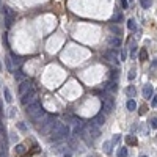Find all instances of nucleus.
Listing matches in <instances>:
<instances>
[{"instance_id": "obj_1", "label": "nucleus", "mask_w": 157, "mask_h": 157, "mask_svg": "<svg viewBox=\"0 0 157 157\" xmlns=\"http://www.w3.org/2000/svg\"><path fill=\"white\" fill-rule=\"evenodd\" d=\"M50 141H53V143H57V141H61L63 138H68L69 137V127H68L66 124H63V122H58L55 121L50 129Z\"/></svg>"}, {"instance_id": "obj_2", "label": "nucleus", "mask_w": 157, "mask_h": 157, "mask_svg": "<svg viewBox=\"0 0 157 157\" xmlns=\"http://www.w3.org/2000/svg\"><path fill=\"white\" fill-rule=\"evenodd\" d=\"M35 101H38V91L35 90V88H30V90L22 94V98H21V104L24 107L32 104V102H35Z\"/></svg>"}, {"instance_id": "obj_3", "label": "nucleus", "mask_w": 157, "mask_h": 157, "mask_svg": "<svg viewBox=\"0 0 157 157\" xmlns=\"http://www.w3.org/2000/svg\"><path fill=\"white\" fill-rule=\"evenodd\" d=\"M113 105H115V101L110 94L102 98V113L104 115H110L113 112Z\"/></svg>"}, {"instance_id": "obj_4", "label": "nucleus", "mask_w": 157, "mask_h": 157, "mask_svg": "<svg viewBox=\"0 0 157 157\" xmlns=\"http://www.w3.org/2000/svg\"><path fill=\"white\" fill-rule=\"evenodd\" d=\"M3 16H5V25H6V28H10L11 25H13V21H14V11L11 10V8H8V6H3Z\"/></svg>"}, {"instance_id": "obj_5", "label": "nucleus", "mask_w": 157, "mask_h": 157, "mask_svg": "<svg viewBox=\"0 0 157 157\" xmlns=\"http://www.w3.org/2000/svg\"><path fill=\"white\" fill-rule=\"evenodd\" d=\"M28 116H30V120H32V121L36 124V122H39V121H41V120H43V118L46 116V110L43 109V107H41V109H38L35 113L28 115Z\"/></svg>"}, {"instance_id": "obj_6", "label": "nucleus", "mask_w": 157, "mask_h": 157, "mask_svg": "<svg viewBox=\"0 0 157 157\" xmlns=\"http://www.w3.org/2000/svg\"><path fill=\"white\" fill-rule=\"evenodd\" d=\"M88 133H90L91 138H99V137H101V129H99V126H96L91 121V124L88 126Z\"/></svg>"}, {"instance_id": "obj_7", "label": "nucleus", "mask_w": 157, "mask_h": 157, "mask_svg": "<svg viewBox=\"0 0 157 157\" xmlns=\"http://www.w3.org/2000/svg\"><path fill=\"white\" fill-rule=\"evenodd\" d=\"M104 58L112 61V63H116L118 61V52L115 50V49H107V50L104 52Z\"/></svg>"}, {"instance_id": "obj_8", "label": "nucleus", "mask_w": 157, "mask_h": 157, "mask_svg": "<svg viewBox=\"0 0 157 157\" xmlns=\"http://www.w3.org/2000/svg\"><path fill=\"white\" fill-rule=\"evenodd\" d=\"M30 88H33L32 80H30V79H24V80L21 82V85H19V93L24 94V93H27V91L30 90Z\"/></svg>"}, {"instance_id": "obj_9", "label": "nucleus", "mask_w": 157, "mask_h": 157, "mask_svg": "<svg viewBox=\"0 0 157 157\" xmlns=\"http://www.w3.org/2000/svg\"><path fill=\"white\" fill-rule=\"evenodd\" d=\"M41 102L39 101H35V102H32V104H28V105H25V112L27 115H32V113H35L38 109H41Z\"/></svg>"}, {"instance_id": "obj_10", "label": "nucleus", "mask_w": 157, "mask_h": 157, "mask_svg": "<svg viewBox=\"0 0 157 157\" xmlns=\"http://www.w3.org/2000/svg\"><path fill=\"white\" fill-rule=\"evenodd\" d=\"M93 122H94L96 126H99V127H101V126H104V124H105V115L102 113V112L98 113L96 116L93 118Z\"/></svg>"}, {"instance_id": "obj_11", "label": "nucleus", "mask_w": 157, "mask_h": 157, "mask_svg": "<svg viewBox=\"0 0 157 157\" xmlns=\"http://www.w3.org/2000/svg\"><path fill=\"white\" fill-rule=\"evenodd\" d=\"M104 88H105V90H109L110 93H115V91L118 90V83H116V80H109L107 83H104Z\"/></svg>"}, {"instance_id": "obj_12", "label": "nucleus", "mask_w": 157, "mask_h": 157, "mask_svg": "<svg viewBox=\"0 0 157 157\" xmlns=\"http://www.w3.org/2000/svg\"><path fill=\"white\" fill-rule=\"evenodd\" d=\"M143 96L146 99L152 98V85H151V83H146V85L143 86Z\"/></svg>"}, {"instance_id": "obj_13", "label": "nucleus", "mask_w": 157, "mask_h": 157, "mask_svg": "<svg viewBox=\"0 0 157 157\" xmlns=\"http://www.w3.org/2000/svg\"><path fill=\"white\" fill-rule=\"evenodd\" d=\"M109 44L112 46V47H120V46H121L120 36H110L109 38Z\"/></svg>"}, {"instance_id": "obj_14", "label": "nucleus", "mask_w": 157, "mask_h": 157, "mask_svg": "<svg viewBox=\"0 0 157 157\" xmlns=\"http://www.w3.org/2000/svg\"><path fill=\"white\" fill-rule=\"evenodd\" d=\"M126 107H127L129 112H135L137 110V102L131 98V99H127V102H126Z\"/></svg>"}, {"instance_id": "obj_15", "label": "nucleus", "mask_w": 157, "mask_h": 157, "mask_svg": "<svg viewBox=\"0 0 157 157\" xmlns=\"http://www.w3.org/2000/svg\"><path fill=\"white\" fill-rule=\"evenodd\" d=\"M11 61H13V64H14V66H19V64H22V58H21V57H19V55H16V53H14V52H11Z\"/></svg>"}, {"instance_id": "obj_16", "label": "nucleus", "mask_w": 157, "mask_h": 157, "mask_svg": "<svg viewBox=\"0 0 157 157\" xmlns=\"http://www.w3.org/2000/svg\"><path fill=\"white\" fill-rule=\"evenodd\" d=\"M3 96H5V101L8 102V104H11L13 102V96H11V91L8 90V88H3Z\"/></svg>"}, {"instance_id": "obj_17", "label": "nucleus", "mask_w": 157, "mask_h": 157, "mask_svg": "<svg viewBox=\"0 0 157 157\" xmlns=\"http://www.w3.org/2000/svg\"><path fill=\"white\" fill-rule=\"evenodd\" d=\"M14 79H16L17 82H22V80L25 79V74H24V71H22V69H17L16 72H14Z\"/></svg>"}, {"instance_id": "obj_18", "label": "nucleus", "mask_w": 157, "mask_h": 157, "mask_svg": "<svg viewBox=\"0 0 157 157\" xmlns=\"http://www.w3.org/2000/svg\"><path fill=\"white\" fill-rule=\"evenodd\" d=\"M126 93H127V96L129 98H135V93H137V90H135V86H133V85H129L127 86V90H126Z\"/></svg>"}, {"instance_id": "obj_19", "label": "nucleus", "mask_w": 157, "mask_h": 157, "mask_svg": "<svg viewBox=\"0 0 157 157\" xmlns=\"http://www.w3.org/2000/svg\"><path fill=\"white\" fill-rule=\"evenodd\" d=\"M5 64H6V68H8L10 72L14 71V64H13V61H11V57H5Z\"/></svg>"}, {"instance_id": "obj_20", "label": "nucleus", "mask_w": 157, "mask_h": 157, "mask_svg": "<svg viewBox=\"0 0 157 157\" xmlns=\"http://www.w3.org/2000/svg\"><path fill=\"white\" fill-rule=\"evenodd\" d=\"M151 5H152V0H140V6H141L143 10L151 8Z\"/></svg>"}, {"instance_id": "obj_21", "label": "nucleus", "mask_w": 157, "mask_h": 157, "mask_svg": "<svg viewBox=\"0 0 157 157\" xmlns=\"http://www.w3.org/2000/svg\"><path fill=\"white\" fill-rule=\"evenodd\" d=\"M127 28L131 30V32H135V30H137V24H135L133 19H129V21H127Z\"/></svg>"}, {"instance_id": "obj_22", "label": "nucleus", "mask_w": 157, "mask_h": 157, "mask_svg": "<svg viewBox=\"0 0 157 157\" xmlns=\"http://www.w3.org/2000/svg\"><path fill=\"white\" fill-rule=\"evenodd\" d=\"M120 77V69H112L110 71V80H118Z\"/></svg>"}, {"instance_id": "obj_23", "label": "nucleus", "mask_w": 157, "mask_h": 157, "mask_svg": "<svg viewBox=\"0 0 157 157\" xmlns=\"http://www.w3.org/2000/svg\"><path fill=\"white\" fill-rule=\"evenodd\" d=\"M112 141H105L104 143V151H105V154H112Z\"/></svg>"}, {"instance_id": "obj_24", "label": "nucleus", "mask_w": 157, "mask_h": 157, "mask_svg": "<svg viewBox=\"0 0 157 157\" xmlns=\"http://www.w3.org/2000/svg\"><path fill=\"white\" fill-rule=\"evenodd\" d=\"M127 154H129L127 148H121L120 151H118V157H127Z\"/></svg>"}, {"instance_id": "obj_25", "label": "nucleus", "mask_w": 157, "mask_h": 157, "mask_svg": "<svg viewBox=\"0 0 157 157\" xmlns=\"http://www.w3.org/2000/svg\"><path fill=\"white\" fill-rule=\"evenodd\" d=\"M126 141H127V145H137V138L133 135H127L126 137Z\"/></svg>"}, {"instance_id": "obj_26", "label": "nucleus", "mask_w": 157, "mask_h": 157, "mask_svg": "<svg viewBox=\"0 0 157 157\" xmlns=\"http://www.w3.org/2000/svg\"><path fill=\"white\" fill-rule=\"evenodd\" d=\"M110 30H112V32L113 33H116V36H120L121 35V28H120V27H116V25H110Z\"/></svg>"}, {"instance_id": "obj_27", "label": "nucleus", "mask_w": 157, "mask_h": 157, "mask_svg": "<svg viewBox=\"0 0 157 157\" xmlns=\"http://www.w3.org/2000/svg\"><path fill=\"white\" fill-rule=\"evenodd\" d=\"M140 60H141V61L148 60V52L145 50V49H141V50H140Z\"/></svg>"}, {"instance_id": "obj_28", "label": "nucleus", "mask_w": 157, "mask_h": 157, "mask_svg": "<svg viewBox=\"0 0 157 157\" xmlns=\"http://www.w3.org/2000/svg\"><path fill=\"white\" fill-rule=\"evenodd\" d=\"M16 152H17V154H24V152H25V146H24V145H17V146H16Z\"/></svg>"}, {"instance_id": "obj_29", "label": "nucleus", "mask_w": 157, "mask_h": 157, "mask_svg": "<svg viewBox=\"0 0 157 157\" xmlns=\"http://www.w3.org/2000/svg\"><path fill=\"white\" fill-rule=\"evenodd\" d=\"M17 129L22 132H27V126L24 124V122H17Z\"/></svg>"}, {"instance_id": "obj_30", "label": "nucleus", "mask_w": 157, "mask_h": 157, "mask_svg": "<svg viewBox=\"0 0 157 157\" xmlns=\"http://www.w3.org/2000/svg\"><path fill=\"white\" fill-rule=\"evenodd\" d=\"M149 122H151V127H152V129H157V118H152Z\"/></svg>"}, {"instance_id": "obj_31", "label": "nucleus", "mask_w": 157, "mask_h": 157, "mask_svg": "<svg viewBox=\"0 0 157 157\" xmlns=\"http://www.w3.org/2000/svg\"><path fill=\"white\" fill-rule=\"evenodd\" d=\"M151 105H152V107H157V94H154V96H152V99H151Z\"/></svg>"}, {"instance_id": "obj_32", "label": "nucleus", "mask_w": 157, "mask_h": 157, "mask_svg": "<svg viewBox=\"0 0 157 157\" xmlns=\"http://www.w3.org/2000/svg\"><path fill=\"white\" fill-rule=\"evenodd\" d=\"M121 6H122V8H127V6H129V0H121Z\"/></svg>"}, {"instance_id": "obj_33", "label": "nucleus", "mask_w": 157, "mask_h": 157, "mask_svg": "<svg viewBox=\"0 0 157 157\" xmlns=\"http://www.w3.org/2000/svg\"><path fill=\"white\" fill-rule=\"evenodd\" d=\"M120 138H121L120 135H113V138H112V143H118V141H120Z\"/></svg>"}, {"instance_id": "obj_34", "label": "nucleus", "mask_w": 157, "mask_h": 157, "mask_svg": "<svg viewBox=\"0 0 157 157\" xmlns=\"http://www.w3.org/2000/svg\"><path fill=\"white\" fill-rule=\"evenodd\" d=\"M126 57H127V52H126V49L121 52V60H126Z\"/></svg>"}, {"instance_id": "obj_35", "label": "nucleus", "mask_w": 157, "mask_h": 157, "mask_svg": "<svg viewBox=\"0 0 157 157\" xmlns=\"http://www.w3.org/2000/svg\"><path fill=\"white\" fill-rule=\"evenodd\" d=\"M133 79H135V72H131V74H129V80H133Z\"/></svg>"}, {"instance_id": "obj_36", "label": "nucleus", "mask_w": 157, "mask_h": 157, "mask_svg": "<svg viewBox=\"0 0 157 157\" xmlns=\"http://www.w3.org/2000/svg\"><path fill=\"white\" fill-rule=\"evenodd\" d=\"M138 112H140V115H145V113H146V109H145V107H141Z\"/></svg>"}, {"instance_id": "obj_37", "label": "nucleus", "mask_w": 157, "mask_h": 157, "mask_svg": "<svg viewBox=\"0 0 157 157\" xmlns=\"http://www.w3.org/2000/svg\"><path fill=\"white\" fill-rule=\"evenodd\" d=\"M14 110H16V109H13V107H11V109H10V116H11V118L14 116Z\"/></svg>"}, {"instance_id": "obj_38", "label": "nucleus", "mask_w": 157, "mask_h": 157, "mask_svg": "<svg viewBox=\"0 0 157 157\" xmlns=\"http://www.w3.org/2000/svg\"><path fill=\"white\" fill-rule=\"evenodd\" d=\"M152 64H154V66H157V58H156V61H154V63H152Z\"/></svg>"}, {"instance_id": "obj_39", "label": "nucleus", "mask_w": 157, "mask_h": 157, "mask_svg": "<svg viewBox=\"0 0 157 157\" xmlns=\"http://www.w3.org/2000/svg\"><path fill=\"white\" fill-rule=\"evenodd\" d=\"M140 157H148V156H140Z\"/></svg>"}, {"instance_id": "obj_40", "label": "nucleus", "mask_w": 157, "mask_h": 157, "mask_svg": "<svg viewBox=\"0 0 157 157\" xmlns=\"http://www.w3.org/2000/svg\"><path fill=\"white\" fill-rule=\"evenodd\" d=\"M129 2H132V0H129Z\"/></svg>"}]
</instances>
